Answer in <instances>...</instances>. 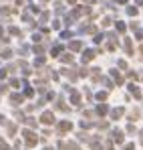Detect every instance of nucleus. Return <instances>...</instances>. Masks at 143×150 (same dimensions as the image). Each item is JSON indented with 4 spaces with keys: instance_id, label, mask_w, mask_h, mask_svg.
Instances as JSON below:
<instances>
[{
    "instance_id": "7",
    "label": "nucleus",
    "mask_w": 143,
    "mask_h": 150,
    "mask_svg": "<svg viewBox=\"0 0 143 150\" xmlns=\"http://www.w3.org/2000/svg\"><path fill=\"white\" fill-rule=\"evenodd\" d=\"M93 150H101V146L99 144H93Z\"/></svg>"
},
{
    "instance_id": "6",
    "label": "nucleus",
    "mask_w": 143,
    "mask_h": 150,
    "mask_svg": "<svg viewBox=\"0 0 143 150\" xmlns=\"http://www.w3.org/2000/svg\"><path fill=\"white\" fill-rule=\"evenodd\" d=\"M0 150H8V144H6L2 138H0Z\"/></svg>"
},
{
    "instance_id": "8",
    "label": "nucleus",
    "mask_w": 143,
    "mask_h": 150,
    "mask_svg": "<svg viewBox=\"0 0 143 150\" xmlns=\"http://www.w3.org/2000/svg\"><path fill=\"white\" fill-rule=\"evenodd\" d=\"M125 150H133V146H131V144H129V146H127V148H125Z\"/></svg>"
},
{
    "instance_id": "4",
    "label": "nucleus",
    "mask_w": 143,
    "mask_h": 150,
    "mask_svg": "<svg viewBox=\"0 0 143 150\" xmlns=\"http://www.w3.org/2000/svg\"><path fill=\"white\" fill-rule=\"evenodd\" d=\"M10 100H12V103H20V101H22V98H20L18 93H14V96H10Z\"/></svg>"
},
{
    "instance_id": "3",
    "label": "nucleus",
    "mask_w": 143,
    "mask_h": 150,
    "mask_svg": "<svg viewBox=\"0 0 143 150\" xmlns=\"http://www.w3.org/2000/svg\"><path fill=\"white\" fill-rule=\"evenodd\" d=\"M69 128H71V124H69V122H63V124H59V130H61V132H67Z\"/></svg>"
},
{
    "instance_id": "9",
    "label": "nucleus",
    "mask_w": 143,
    "mask_h": 150,
    "mask_svg": "<svg viewBox=\"0 0 143 150\" xmlns=\"http://www.w3.org/2000/svg\"><path fill=\"white\" fill-rule=\"evenodd\" d=\"M45 150H52V148H45Z\"/></svg>"
},
{
    "instance_id": "2",
    "label": "nucleus",
    "mask_w": 143,
    "mask_h": 150,
    "mask_svg": "<svg viewBox=\"0 0 143 150\" xmlns=\"http://www.w3.org/2000/svg\"><path fill=\"white\" fill-rule=\"evenodd\" d=\"M40 120H43V122H45V124H50V122H52V114H43V118H40Z\"/></svg>"
},
{
    "instance_id": "1",
    "label": "nucleus",
    "mask_w": 143,
    "mask_h": 150,
    "mask_svg": "<svg viewBox=\"0 0 143 150\" xmlns=\"http://www.w3.org/2000/svg\"><path fill=\"white\" fill-rule=\"evenodd\" d=\"M22 136L26 138V142H28V146H34L36 144V136L30 132V130H22Z\"/></svg>"
},
{
    "instance_id": "5",
    "label": "nucleus",
    "mask_w": 143,
    "mask_h": 150,
    "mask_svg": "<svg viewBox=\"0 0 143 150\" xmlns=\"http://www.w3.org/2000/svg\"><path fill=\"white\" fill-rule=\"evenodd\" d=\"M14 132H16V126H14V124H8V134H10V136H14Z\"/></svg>"
}]
</instances>
